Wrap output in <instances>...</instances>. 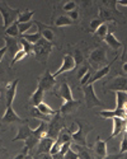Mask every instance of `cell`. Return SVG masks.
<instances>
[{
    "label": "cell",
    "instance_id": "cell-1",
    "mask_svg": "<svg viewBox=\"0 0 127 159\" xmlns=\"http://www.w3.org/2000/svg\"><path fill=\"white\" fill-rule=\"evenodd\" d=\"M75 122L79 129L76 132H71V141H74L76 145H80V147L89 148V144L86 141V136H88L89 132L94 130V127L92 125H89L85 120H81V118H76Z\"/></svg>",
    "mask_w": 127,
    "mask_h": 159
},
{
    "label": "cell",
    "instance_id": "cell-2",
    "mask_svg": "<svg viewBox=\"0 0 127 159\" xmlns=\"http://www.w3.org/2000/svg\"><path fill=\"white\" fill-rule=\"evenodd\" d=\"M54 48V45L50 43L48 41H46L45 38H41L40 41L37 43L33 45V54H34V59L42 64V65H46L47 60H48V56L51 54V51Z\"/></svg>",
    "mask_w": 127,
    "mask_h": 159
},
{
    "label": "cell",
    "instance_id": "cell-3",
    "mask_svg": "<svg viewBox=\"0 0 127 159\" xmlns=\"http://www.w3.org/2000/svg\"><path fill=\"white\" fill-rule=\"evenodd\" d=\"M28 120H23L20 118L17 112L13 108V106H7V110L3 115V117L0 118V129L2 130H7L9 126H14L17 124L23 125V124H27Z\"/></svg>",
    "mask_w": 127,
    "mask_h": 159
},
{
    "label": "cell",
    "instance_id": "cell-4",
    "mask_svg": "<svg viewBox=\"0 0 127 159\" xmlns=\"http://www.w3.org/2000/svg\"><path fill=\"white\" fill-rule=\"evenodd\" d=\"M0 13H2L3 20H4L3 22V27H4V30H7L8 27H10L13 23H15L18 20V17L22 13V10L10 8L7 2H0Z\"/></svg>",
    "mask_w": 127,
    "mask_h": 159
},
{
    "label": "cell",
    "instance_id": "cell-5",
    "mask_svg": "<svg viewBox=\"0 0 127 159\" xmlns=\"http://www.w3.org/2000/svg\"><path fill=\"white\" fill-rule=\"evenodd\" d=\"M65 127V118L61 116V113L57 111V113L55 116H52L51 121L48 122V130H47V136L52 140H56L60 131Z\"/></svg>",
    "mask_w": 127,
    "mask_h": 159
},
{
    "label": "cell",
    "instance_id": "cell-6",
    "mask_svg": "<svg viewBox=\"0 0 127 159\" xmlns=\"http://www.w3.org/2000/svg\"><path fill=\"white\" fill-rule=\"evenodd\" d=\"M88 61H89V66H92V68H94L97 70L106 66V62H107L106 48L104 47H97L95 50H93L88 57Z\"/></svg>",
    "mask_w": 127,
    "mask_h": 159
},
{
    "label": "cell",
    "instance_id": "cell-7",
    "mask_svg": "<svg viewBox=\"0 0 127 159\" xmlns=\"http://www.w3.org/2000/svg\"><path fill=\"white\" fill-rule=\"evenodd\" d=\"M83 93H84V101L88 108H93V107H103L104 102H102L94 92V85L93 84H86L85 87H83Z\"/></svg>",
    "mask_w": 127,
    "mask_h": 159
},
{
    "label": "cell",
    "instance_id": "cell-8",
    "mask_svg": "<svg viewBox=\"0 0 127 159\" xmlns=\"http://www.w3.org/2000/svg\"><path fill=\"white\" fill-rule=\"evenodd\" d=\"M103 90H114V92H125L127 93V76L120 75L113 78L107 84L103 85Z\"/></svg>",
    "mask_w": 127,
    "mask_h": 159
},
{
    "label": "cell",
    "instance_id": "cell-9",
    "mask_svg": "<svg viewBox=\"0 0 127 159\" xmlns=\"http://www.w3.org/2000/svg\"><path fill=\"white\" fill-rule=\"evenodd\" d=\"M56 85V78H54V75L50 73V70H46L43 73L42 76L38 78V85L42 88L43 92H51Z\"/></svg>",
    "mask_w": 127,
    "mask_h": 159
},
{
    "label": "cell",
    "instance_id": "cell-10",
    "mask_svg": "<svg viewBox=\"0 0 127 159\" xmlns=\"http://www.w3.org/2000/svg\"><path fill=\"white\" fill-rule=\"evenodd\" d=\"M75 68H76V65H75V60H74L72 55L66 54L65 56H64V59H62V64H61V66L59 68V70H57L55 74H52V75H54V78H57V76L61 75L62 73L71 71V70H74Z\"/></svg>",
    "mask_w": 127,
    "mask_h": 159
},
{
    "label": "cell",
    "instance_id": "cell-11",
    "mask_svg": "<svg viewBox=\"0 0 127 159\" xmlns=\"http://www.w3.org/2000/svg\"><path fill=\"white\" fill-rule=\"evenodd\" d=\"M80 104H81V101H80V99H72V101H70V102H64V104L60 107L59 112L61 113L62 117L69 116V115L74 113L76 110H78Z\"/></svg>",
    "mask_w": 127,
    "mask_h": 159
},
{
    "label": "cell",
    "instance_id": "cell-12",
    "mask_svg": "<svg viewBox=\"0 0 127 159\" xmlns=\"http://www.w3.org/2000/svg\"><path fill=\"white\" fill-rule=\"evenodd\" d=\"M34 24L38 27V32L41 33L42 38H45L46 41H48L50 43L54 45V42H55V33H54V30L51 28V27H48V25H46V24H43V23H41V22H38V20H36Z\"/></svg>",
    "mask_w": 127,
    "mask_h": 159
},
{
    "label": "cell",
    "instance_id": "cell-13",
    "mask_svg": "<svg viewBox=\"0 0 127 159\" xmlns=\"http://www.w3.org/2000/svg\"><path fill=\"white\" fill-rule=\"evenodd\" d=\"M55 94H56L57 97L62 98L64 102H70V101L74 99V98H72V92H71V89H70V87H69V84H68L66 80H62V82H61L59 89L55 92Z\"/></svg>",
    "mask_w": 127,
    "mask_h": 159
},
{
    "label": "cell",
    "instance_id": "cell-14",
    "mask_svg": "<svg viewBox=\"0 0 127 159\" xmlns=\"http://www.w3.org/2000/svg\"><path fill=\"white\" fill-rule=\"evenodd\" d=\"M4 41H5V46L8 48V54L10 56V59L13 60L17 55V52L20 50V45H19V39L17 38H13V37H9V36H4Z\"/></svg>",
    "mask_w": 127,
    "mask_h": 159
},
{
    "label": "cell",
    "instance_id": "cell-15",
    "mask_svg": "<svg viewBox=\"0 0 127 159\" xmlns=\"http://www.w3.org/2000/svg\"><path fill=\"white\" fill-rule=\"evenodd\" d=\"M18 83H19V79H15V80L10 82V83L7 85V89H5V101H7V106H11V104H13V101H14L15 94H17Z\"/></svg>",
    "mask_w": 127,
    "mask_h": 159
},
{
    "label": "cell",
    "instance_id": "cell-16",
    "mask_svg": "<svg viewBox=\"0 0 127 159\" xmlns=\"http://www.w3.org/2000/svg\"><path fill=\"white\" fill-rule=\"evenodd\" d=\"M116 59H117V57H114V60H113L111 64H107L106 66H103V68L98 69V70L90 76V80H89V83H90V84H94L97 80H99V79H102V78H104L106 75H108L109 71H111V68H112V64H114Z\"/></svg>",
    "mask_w": 127,
    "mask_h": 159
},
{
    "label": "cell",
    "instance_id": "cell-17",
    "mask_svg": "<svg viewBox=\"0 0 127 159\" xmlns=\"http://www.w3.org/2000/svg\"><path fill=\"white\" fill-rule=\"evenodd\" d=\"M31 135H32V129L29 127L28 122H27V124H23V125H20V126L18 127L17 136L13 138V141H19V140L25 141Z\"/></svg>",
    "mask_w": 127,
    "mask_h": 159
},
{
    "label": "cell",
    "instance_id": "cell-18",
    "mask_svg": "<svg viewBox=\"0 0 127 159\" xmlns=\"http://www.w3.org/2000/svg\"><path fill=\"white\" fill-rule=\"evenodd\" d=\"M55 140L50 139V138H43L40 143L37 145V152H36V155H40V154H43V153H50L51 152V148H52Z\"/></svg>",
    "mask_w": 127,
    "mask_h": 159
},
{
    "label": "cell",
    "instance_id": "cell-19",
    "mask_svg": "<svg viewBox=\"0 0 127 159\" xmlns=\"http://www.w3.org/2000/svg\"><path fill=\"white\" fill-rule=\"evenodd\" d=\"M100 117H103V118H113V117H120V118H123V120H126L127 118V112L125 110H103V111H100L98 113Z\"/></svg>",
    "mask_w": 127,
    "mask_h": 159
},
{
    "label": "cell",
    "instance_id": "cell-20",
    "mask_svg": "<svg viewBox=\"0 0 127 159\" xmlns=\"http://www.w3.org/2000/svg\"><path fill=\"white\" fill-rule=\"evenodd\" d=\"M112 121H113V130H112V134H111L109 139L118 136L121 132H122V130L126 127V120H123V118L113 117V118H112Z\"/></svg>",
    "mask_w": 127,
    "mask_h": 159
},
{
    "label": "cell",
    "instance_id": "cell-21",
    "mask_svg": "<svg viewBox=\"0 0 127 159\" xmlns=\"http://www.w3.org/2000/svg\"><path fill=\"white\" fill-rule=\"evenodd\" d=\"M93 149H94V153H95V155H97L98 159L104 158L107 155V141L102 140L100 136H98Z\"/></svg>",
    "mask_w": 127,
    "mask_h": 159
},
{
    "label": "cell",
    "instance_id": "cell-22",
    "mask_svg": "<svg viewBox=\"0 0 127 159\" xmlns=\"http://www.w3.org/2000/svg\"><path fill=\"white\" fill-rule=\"evenodd\" d=\"M43 97H45V92L42 90V88L37 87V89L33 92V94L29 98V104L32 107H37L38 104L43 102Z\"/></svg>",
    "mask_w": 127,
    "mask_h": 159
},
{
    "label": "cell",
    "instance_id": "cell-23",
    "mask_svg": "<svg viewBox=\"0 0 127 159\" xmlns=\"http://www.w3.org/2000/svg\"><path fill=\"white\" fill-rule=\"evenodd\" d=\"M47 130H48V122H45V121H41L40 126L37 129L32 130V135L34 138H37L38 140H42L43 138L47 136Z\"/></svg>",
    "mask_w": 127,
    "mask_h": 159
},
{
    "label": "cell",
    "instance_id": "cell-24",
    "mask_svg": "<svg viewBox=\"0 0 127 159\" xmlns=\"http://www.w3.org/2000/svg\"><path fill=\"white\" fill-rule=\"evenodd\" d=\"M98 18L106 23V22H113L114 20V16H113V10L109 9V8H103V7H100L99 8V16Z\"/></svg>",
    "mask_w": 127,
    "mask_h": 159
},
{
    "label": "cell",
    "instance_id": "cell-25",
    "mask_svg": "<svg viewBox=\"0 0 127 159\" xmlns=\"http://www.w3.org/2000/svg\"><path fill=\"white\" fill-rule=\"evenodd\" d=\"M104 41H106V43H107L111 48H113L114 51H117V50H120V48L122 47V43L118 41V39L116 38V36H114L112 32H108V34H107L106 38H104Z\"/></svg>",
    "mask_w": 127,
    "mask_h": 159
},
{
    "label": "cell",
    "instance_id": "cell-26",
    "mask_svg": "<svg viewBox=\"0 0 127 159\" xmlns=\"http://www.w3.org/2000/svg\"><path fill=\"white\" fill-rule=\"evenodd\" d=\"M33 16H34V10L25 9V10H23L20 14H19L17 22H18V24H20V23H28V22H31V19H32Z\"/></svg>",
    "mask_w": 127,
    "mask_h": 159
},
{
    "label": "cell",
    "instance_id": "cell-27",
    "mask_svg": "<svg viewBox=\"0 0 127 159\" xmlns=\"http://www.w3.org/2000/svg\"><path fill=\"white\" fill-rule=\"evenodd\" d=\"M31 116L33 117V118H38V120H41V121H45V122H50L51 121V116H46V115H43L40 110H38L37 107H32L31 108Z\"/></svg>",
    "mask_w": 127,
    "mask_h": 159
},
{
    "label": "cell",
    "instance_id": "cell-28",
    "mask_svg": "<svg viewBox=\"0 0 127 159\" xmlns=\"http://www.w3.org/2000/svg\"><path fill=\"white\" fill-rule=\"evenodd\" d=\"M37 108L40 110L43 115H46V116H51V117L55 116V115L57 113V111H59V110H54V108H51L50 106H48L47 103H45V102H42V103L38 104V106H37Z\"/></svg>",
    "mask_w": 127,
    "mask_h": 159
},
{
    "label": "cell",
    "instance_id": "cell-29",
    "mask_svg": "<svg viewBox=\"0 0 127 159\" xmlns=\"http://www.w3.org/2000/svg\"><path fill=\"white\" fill-rule=\"evenodd\" d=\"M52 24H55L56 27H65V25H71V24H74V22H72L68 16H60V17H57V18L55 19V22H54Z\"/></svg>",
    "mask_w": 127,
    "mask_h": 159
},
{
    "label": "cell",
    "instance_id": "cell-30",
    "mask_svg": "<svg viewBox=\"0 0 127 159\" xmlns=\"http://www.w3.org/2000/svg\"><path fill=\"white\" fill-rule=\"evenodd\" d=\"M57 140H60L62 144H65V143H69L71 141V131L66 127H64L61 131H60V134L57 136Z\"/></svg>",
    "mask_w": 127,
    "mask_h": 159
},
{
    "label": "cell",
    "instance_id": "cell-31",
    "mask_svg": "<svg viewBox=\"0 0 127 159\" xmlns=\"http://www.w3.org/2000/svg\"><path fill=\"white\" fill-rule=\"evenodd\" d=\"M116 98H117V110H123V106L127 102V93L125 92H116Z\"/></svg>",
    "mask_w": 127,
    "mask_h": 159
},
{
    "label": "cell",
    "instance_id": "cell-32",
    "mask_svg": "<svg viewBox=\"0 0 127 159\" xmlns=\"http://www.w3.org/2000/svg\"><path fill=\"white\" fill-rule=\"evenodd\" d=\"M24 39H27V41L29 42V43H32V45H34V43H37L38 41H40V39L42 38V36H41V33L40 32H36V33H25V34H23L22 36Z\"/></svg>",
    "mask_w": 127,
    "mask_h": 159
},
{
    "label": "cell",
    "instance_id": "cell-33",
    "mask_svg": "<svg viewBox=\"0 0 127 159\" xmlns=\"http://www.w3.org/2000/svg\"><path fill=\"white\" fill-rule=\"evenodd\" d=\"M74 60H75V65L76 66H81L83 64H85V57L84 54L79 50V48H75L74 50V55H72Z\"/></svg>",
    "mask_w": 127,
    "mask_h": 159
},
{
    "label": "cell",
    "instance_id": "cell-34",
    "mask_svg": "<svg viewBox=\"0 0 127 159\" xmlns=\"http://www.w3.org/2000/svg\"><path fill=\"white\" fill-rule=\"evenodd\" d=\"M19 34V28H18V22L13 23L10 27H8L5 30V36H9V37H13V38H17V36Z\"/></svg>",
    "mask_w": 127,
    "mask_h": 159
},
{
    "label": "cell",
    "instance_id": "cell-35",
    "mask_svg": "<svg viewBox=\"0 0 127 159\" xmlns=\"http://www.w3.org/2000/svg\"><path fill=\"white\" fill-rule=\"evenodd\" d=\"M19 45H20V48L24 50L28 55H33V45L29 43L27 39H24L23 37H20V39H19Z\"/></svg>",
    "mask_w": 127,
    "mask_h": 159
},
{
    "label": "cell",
    "instance_id": "cell-36",
    "mask_svg": "<svg viewBox=\"0 0 127 159\" xmlns=\"http://www.w3.org/2000/svg\"><path fill=\"white\" fill-rule=\"evenodd\" d=\"M108 25L106 24V23H103V24H102L100 25V27L95 31V36L98 37V38H100V39H104L106 38V36L108 34Z\"/></svg>",
    "mask_w": 127,
    "mask_h": 159
},
{
    "label": "cell",
    "instance_id": "cell-37",
    "mask_svg": "<svg viewBox=\"0 0 127 159\" xmlns=\"http://www.w3.org/2000/svg\"><path fill=\"white\" fill-rule=\"evenodd\" d=\"M33 24H34V22H33V20H31V22H28V23H20V24H18L19 33H20L22 36H23V34H25L28 30H31V27H32Z\"/></svg>",
    "mask_w": 127,
    "mask_h": 159
},
{
    "label": "cell",
    "instance_id": "cell-38",
    "mask_svg": "<svg viewBox=\"0 0 127 159\" xmlns=\"http://www.w3.org/2000/svg\"><path fill=\"white\" fill-rule=\"evenodd\" d=\"M27 55H28L27 52H25L24 50H22V48H20V50L17 52V55H15L14 57H13V60H11V62H10V66H13V65H14L17 61H20L22 59H24V57L27 56Z\"/></svg>",
    "mask_w": 127,
    "mask_h": 159
},
{
    "label": "cell",
    "instance_id": "cell-39",
    "mask_svg": "<svg viewBox=\"0 0 127 159\" xmlns=\"http://www.w3.org/2000/svg\"><path fill=\"white\" fill-rule=\"evenodd\" d=\"M102 24H103V22H102L99 18H95V19L90 20V24H89V30H90V32H95Z\"/></svg>",
    "mask_w": 127,
    "mask_h": 159
},
{
    "label": "cell",
    "instance_id": "cell-40",
    "mask_svg": "<svg viewBox=\"0 0 127 159\" xmlns=\"http://www.w3.org/2000/svg\"><path fill=\"white\" fill-rule=\"evenodd\" d=\"M76 7H78V5H76L75 2H68V3L64 4L62 10L66 11V13H70V11H72V10H76Z\"/></svg>",
    "mask_w": 127,
    "mask_h": 159
},
{
    "label": "cell",
    "instance_id": "cell-41",
    "mask_svg": "<svg viewBox=\"0 0 127 159\" xmlns=\"http://www.w3.org/2000/svg\"><path fill=\"white\" fill-rule=\"evenodd\" d=\"M89 69H90V66H89L88 64H83V65L80 66V68H79V70H78V78H79V79H81V78H83L88 71H90Z\"/></svg>",
    "mask_w": 127,
    "mask_h": 159
},
{
    "label": "cell",
    "instance_id": "cell-42",
    "mask_svg": "<svg viewBox=\"0 0 127 159\" xmlns=\"http://www.w3.org/2000/svg\"><path fill=\"white\" fill-rule=\"evenodd\" d=\"M61 145H62V143L60 141V140H55V143H54V145H52V148H51V152H50V154L51 155H55V154H57L59 152H60V149H61Z\"/></svg>",
    "mask_w": 127,
    "mask_h": 159
},
{
    "label": "cell",
    "instance_id": "cell-43",
    "mask_svg": "<svg viewBox=\"0 0 127 159\" xmlns=\"http://www.w3.org/2000/svg\"><path fill=\"white\" fill-rule=\"evenodd\" d=\"M64 159H79V157H78V153L70 148V149L68 150V153L64 155Z\"/></svg>",
    "mask_w": 127,
    "mask_h": 159
},
{
    "label": "cell",
    "instance_id": "cell-44",
    "mask_svg": "<svg viewBox=\"0 0 127 159\" xmlns=\"http://www.w3.org/2000/svg\"><path fill=\"white\" fill-rule=\"evenodd\" d=\"M90 76H92V73L90 71H88L81 79H80V87H85L86 84H89V80H90Z\"/></svg>",
    "mask_w": 127,
    "mask_h": 159
},
{
    "label": "cell",
    "instance_id": "cell-45",
    "mask_svg": "<svg viewBox=\"0 0 127 159\" xmlns=\"http://www.w3.org/2000/svg\"><path fill=\"white\" fill-rule=\"evenodd\" d=\"M70 148H71V141L62 144V145H61V149H60V152H59V154H61V155L64 157V155H65V154L68 153V150H69Z\"/></svg>",
    "mask_w": 127,
    "mask_h": 159
},
{
    "label": "cell",
    "instance_id": "cell-46",
    "mask_svg": "<svg viewBox=\"0 0 127 159\" xmlns=\"http://www.w3.org/2000/svg\"><path fill=\"white\" fill-rule=\"evenodd\" d=\"M68 17L75 23V22H78L79 20V10L76 9V10H72V11H70V13H68Z\"/></svg>",
    "mask_w": 127,
    "mask_h": 159
},
{
    "label": "cell",
    "instance_id": "cell-47",
    "mask_svg": "<svg viewBox=\"0 0 127 159\" xmlns=\"http://www.w3.org/2000/svg\"><path fill=\"white\" fill-rule=\"evenodd\" d=\"M28 152H29V149L27 148V147H25V145H24V147H23V149H22V152L14 158V159H25V157H27L28 155Z\"/></svg>",
    "mask_w": 127,
    "mask_h": 159
},
{
    "label": "cell",
    "instance_id": "cell-48",
    "mask_svg": "<svg viewBox=\"0 0 127 159\" xmlns=\"http://www.w3.org/2000/svg\"><path fill=\"white\" fill-rule=\"evenodd\" d=\"M120 153H122V154L127 153V139L126 138H123L122 141H121V150H120Z\"/></svg>",
    "mask_w": 127,
    "mask_h": 159
},
{
    "label": "cell",
    "instance_id": "cell-49",
    "mask_svg": "<svg viewBox=\"0 0 127 159\" xmlns=\"http://www.w3.org/2000/svg\"><path fill=\"white\" fill-rule=\"evenodd\" d=\"M123 158V154L122 153H118V154H111V155H106L104 158L102 159H122Z\"/></svg>",
    "mask_w": 127,
    "mask_h": 159
},
{
    "label": "cell",
    "instance_id": "cell-50",
    "mask_svg": "<svg viewBox=\"0 0 127 159\" xmlns=\"http://www.w3.org/2000/svg\"><path fill=\"white\" fill-rule=\"evenodd\" d=\"M34 159H54V158L50 153H43V154H40V155H36Z\"/></svg>",
    "mask_w": 127,
    "mask_h": 159
},
{
    "label": "cell",
    "instance_id": "cell-51",
    "mask_svg": "<svg viewBox=\"0 0 127 159\" xmlns=\"http://www.w3.org/2000/svg\"><path fill=\"white\" fill-rule=\"evenodd\" d=\"M8 52V48H7V46H3L2 48H0V62H2V60H3V57H4V55Z\"/></svg>",
    "mask_w": 127,
    "mask_h": 159
},
{
    "label": "cell",
    "instance_id": "cell-52",
    "mask_svg": "<svg viewBox=\"0 0 127 159\" xmlns=\"http://www.w3.org/2000/svg\"><path fill=\"white\" fill-rule=\"evenodd\" d=\"M122 61L127 62V47L123 50V54H122Z\"/></svg>",
    "mask_w": 127,
    "mask_h": 159
},
{
    "label": "cell",
    "instance_id": "cell-53",
    "mask_svg": "<svg viewBox=\"0 0 127 159\" xmlns=\"http://www.w3.org/2000/svg\"><path fill=\"white\" fill-rule=\"evenodd\" d=\"M122 70H123L125 74H127V62H123V65H122Z\"/></svg>",
    "mask_w": 127,
    "mask_h": 159
},
{
    "label": "cell",
    "instance_id": "cell-54",
    "mask_svg": "<svg viewBox=\"0 0 127 159\" xmlns=\"http://www.w3.org/2000/svg\"><path fill=\"white\" fill-rule=\"evenodd\" d=\"M25 159H34L33 157H31V155H27V157H25Z\"/></svg>",
    "mask_w": 127,
    "mask_h": 159
},
{
    "label": "cell",
    "instance_id": "cell-55",
    "mask_svg": "<svg viewBox=\"0 0 127 159\" xmlns=\"http://www.w3.org/2000/svg\"><path fill=\"white\" fill-rule=\"evenodd\" d=\"M2 73H3V69H2V66H0V75H2Z\"/></svg>",
    "mask_w": 127,
    "mask_h": 159
},
{
    "label": "cell",
    "instance_id": "cell-56",
    "mask_svg": "<svg viewBox=\"0 0 127 159\" xmlns=\"http://www.w3.org/2000/svg\"><path fill=\"white\" fill-rule=\"evenodd\" d=\"M125 131H126V132H127V127H125Z\"/></svg>",
    "mask_w": 127,
    "mask_h": 159
},
{
    "label": "cell",
    "instance_id": "cell-57",
    "mask_svg": "<svg viewBox=\"0 0 127 159\" xmlns=\"http://www.w3.org/2000/svg\"><path fill=\"white\" fill-rule=\"evenodd\" d=\"M126 127H127V121H126Z\"/></svg>",
    "mask_w": 127,
    "mask_h": 159
}]
</instances>
